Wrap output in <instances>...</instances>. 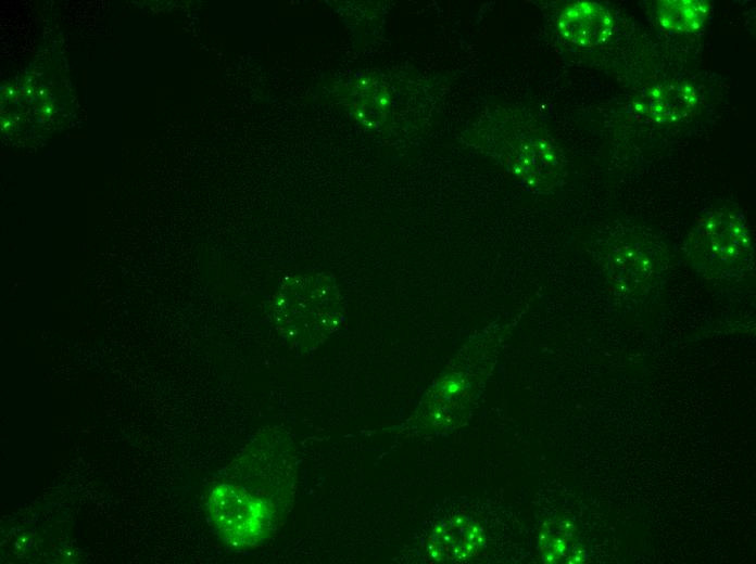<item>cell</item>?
Returning a JSON list of instances; mask_svg holds the SVG:
<instances>
[{
    "label": "cell",
    "instance_id": "6da1fadb",
    "mask_svg": "<svg viewBox=\"0 0 756 564\" xmlns=\"http://www.w3.org/2000/svg\"><path fill=\"white\" fill-rule=\"evenodd\" d=\"M667 247L651 230L621 228L604 242L600 268L604 286L618 299L643 302L662 290L668 269Z\"/></svg>",
    "mask_w": 756,
    "mask_h": 564
},
{
    "label": "cell",
    "instance_id": "7a4b0ae2",
    "mask_svg": "<svg viewBox=\"0 0 756 564\" xmlns=\"http://www.w3.org/2000/svg\"><path fill=\"white\" fill-rule=\"evenodd\" d=\"M684 249L692 270L708 280L741 277L753 264L747 221L729 208L709 209L696 218Z\"/></svg>",
    "mask_w": 756,
    "mask_h": 564
},
{
    "label": "cell",
    "instance_id": "3957f363",
    "mask_svg": "<svg viewBox=\"0 0 756 564\" xmlns=\"http://www.w3.org/2000/svg\"><path fill=\"white\" fill-rule=\"evenodd\" d=\"M207 509L216 531L232 547H254L268 533L272 514L267 502L240 486H216Z\"/></svg>",
    "mask_w": 756,
    "mask_h": 564
},
{
    "label": "cell",
    "instance_id": "277c9868",
    "mask_svg": "<svg viewBox=\"0 0 756 564\" xmlns=\"http://www.w3.org/2000/svg\"><path fill=\"white\" fill-rule=\"evenodd\" d=\"M506 163L526 187L544 191L554 185L560 161L554 145L543 136L519 131L505 138Z\"/></svg>",
    "mask_w": 756,
    "mask_h": 564
},
{
    "label": "cell",
    "instance_id": "5b68a950",
    "mask_svg": "<svg viewBox=\"0 0 756 564\" xmlns=\"http://www.w3.org/2000/svg\"><path fill=\"white\" fill-rule=\"evenodd\" d=\"M557 25L567 41L582 48L600 46L613 31L609 12L601 4L589 1L567 5L560 12Z\"/></svg>",
    "mask_w": 756,
    "mask_h": 564
},
{
    "label": "cell",
    "instance_id": "8992f818",
    "mask_svg": "<svg viewBox=\"0 0 756 564\" xmlns=\"http://www.w3.org/2000/svg\"><path fill=\"white\" fill-rule=\"evenodd\" d=\"M697 101L694 89L686 84H667L648 92L647 111L658 120L675 121L691 114Z\"/></svg>",
    "mask_w": 756,
    "mask_h": 564
},
{
    "label": "cell",
    "instance_id": "52a82bcc",
    "mask_svg": "<svg viewBox=\"0 0 756 564\" xmlns=\"http://www.w3.org/2000/svg\"><path fill=\"white\" fill-rule=\"evenodd\" d=\"M658 20L675 33H693L705 23L710 3L703 0H666L658 2Z\"/></svg>",
    "mask_w": 756,
    "mask_h": 564
},
{
    "label": "cell",
    "instance_id": "ba28073f",
    "mask_svg": "<svg viewBox=\"0 0 756 564\" xmlns=\"http://www.w3.org/2000/svg\"><path fill=\"white\" fill-rule=\"evenodd\" d=\"M478 542L482 543V537L478 536Z\"/></svg>",
    "mask_w": 756,
    "mask_h": 564
}]
</instances>
